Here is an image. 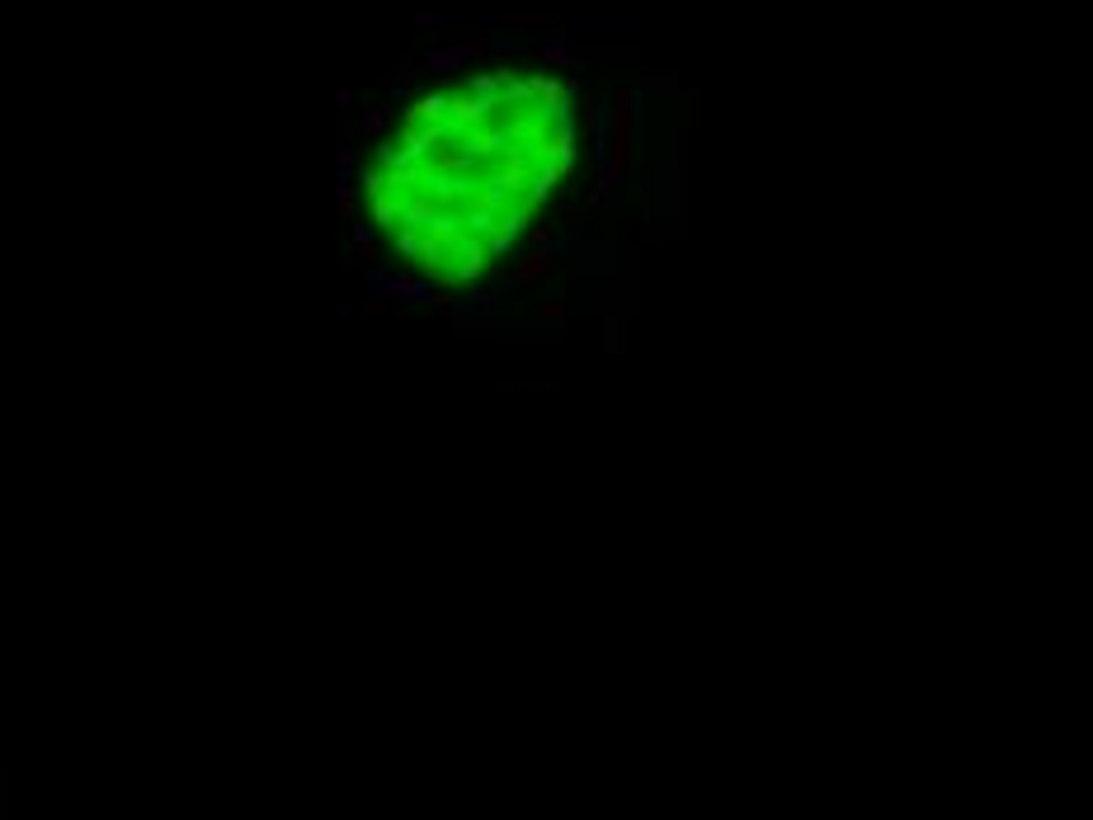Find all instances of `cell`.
Segmentation results:
<instances>
[{"mask_svg":"<svg viewBox=\"0 0 1093 820\" xmlns=\"http://www.w3.org/2000/svg\"><path fill=\"white\" fill-rule=\"evenodd\" d=\"M500 392H561V368H495Z\"/></svg>","mask_w":1093,"mask_h":820,"instance_id":"6da1fadb","label":"cell"},{"mask_svg":"<svg viewBox=\"0 0 1093 820\" xmlns=\"http://www.w3.org/2000/svg\"><path fill=\"white\" fill-rule=\"evenodd\" d=\"M546 273H552V255L533 251V255H524V260L509 269V283H537V279H546Z\"/></svg>","mask_w":1093,"mask_h":820,"instance_id":"7a4b0ae2","label":"cell"},{"mask_svg":"<svg viewBox=\"0 0 1093 820\" xmlns=\"http://www.w3.org/2000/svg\"><path fill=\"white\" fill-rule=\"evenodd\" d=\"M566 312H570L566 302H546V307H537V316H542V321H561Z\"/></svg>","mask_w":1093,"mask_h":820,"instance_id":"3957f363","label":"cell"},{"mask_svg":"<svg viewBox=\"0 0 1093 820\" xmlns=\"http://www.w3.org/2000/svg\"><path fill=\"white\" fill-rule=\"evenodd\" d=\"M608 349H622V321H608V340H604Z\"/></svg>","mask_w":1093,"mask_h":820,"instance_id":"277c9868","label":"cell"},{"mask_svg":"<svg viewBox=\"0 0 1093 820\" xmlns=\"http://www.w3.org/2000/svg\"><path fill=\"white\" fill-rule=\"evenodd\" d=\"M363 316H387V302H377V297H373V302H363Z\"/></svg>","mask_w":1093,"mask_h":820,"instance_id":"5b68a950","label":"cell"}]
</instances>
